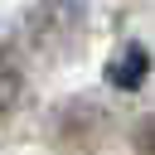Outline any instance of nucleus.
Instances as JSON below:
<instances>
[{"label":"nucleus","instance_id":"f257e3e1","mask_svg":"<svg viewBox=\"0 0 155 155\" xmlns=\"http://www.w3.org/2000/svg\"><path fill=\"white\" fill-rule=\"evenodd\" d=\"M15 102H19V63H15V53H10L5 39H0V116H5Z\"/></svg>","mask_w":155,"mask_h":155}]
</instances>
